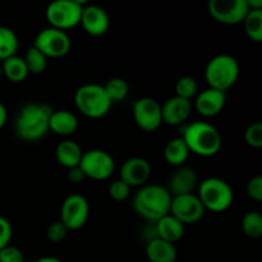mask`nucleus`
I'll return each instance as SVG.
<instances>
[{
    "mask_svg": "<svg viewBox=\"0 0 262 262\" xmlns=\"http://www.w3.org/2000/svg\"><path fill=\"white\" fill-rule=\"evenodd\" d=\"M181 138L189 152L202 158L215 156L222 148V136L219 130L204 120L188 123L182 127Z\"/></svg>",
    "mask_w": 262,
    "mask_h": 262,
    "instance_id": "nucleus-3",
    "label": "nucleus"
},
{
    "mask_svg": "<svg viewBox=\"0 0 262 262\" xmlns=\"http://www.w3.org/2000/svg\"><path fill=\"white\" fill-rule=\"evenodd\" d=\"M199 94V84L193 77L184 76L176 83V96L191 101Z\"/></svg>",
    "mask_w": 262,
    "mask_h": 262,
    "instance_id": "nucleus-30",
    "label": "nucleus"
},
{
    "mask_svg": "<svg viewBox=\"0 0 262 262\" xmlns=\"http://www.w3.org/2000/svg\"><path fill=\"white\" fill-rule=\"evenodd\" d=\"M193 105L188 100L173 96L161 105L163 123L168 125H184L191 117Z\"/></svg>",
    "mask_w": 262,
    "mask_h": 262,
    "instance_id": "nucleus-17",
    "label": "nucleus"
},
{
    "mask_svg": "<svg viewBox=\"0 0 262 262\" xmlns=\"http://www.w3.org/2000/svg\"><path fill=\"white\" fill-rule=\"evenodd\" d=\"M3 74L14 83H20L28 77V69L26 67L25 59L20 56L13 55L10 58L5 59L2 64Z\"/></svg>",
    "mask_w": 262,
    "mask_h": 262,
    "instance_id": "nucleus-24",
    "label": "nucleus"
},
{
    "mask_svg": "<svg viewBox=\"0 0 262 262\" xmlns=\"http://www.w3.org/2000/svg\"><path fill=\"white\" fill-rule=\"evenodd\" d=\"M242 23L248 38L260 43L262 41V10H250Z\"/></svg>",
    "mask_w": 262,
    "mask_h": 262,
    "instance_id": "nucleus-26",
    "label": "nucleus"
},
{
    "mask_svg": "<svg viewBox=\"0 0 262 262\" xmlns=\"http://www.w3.org/2000/svg\"><path fill=\"white\" fill-rule=\"evenodd\" d=\"M35 262H63V261L59 260V258L56 257H53V256H45V257H40Z\"/></svg>",
    "mask_w": 262,
    "mask_h": 262,
    "instance_id": "nucleus-41",
    "label": "nucleus"
},
{
    "mask_svg": "<svg viewBox=\"0 0 262 262\" xmlns=\"http://www.w3.org/2000/svg\"><path fill=\"white\" fill-rule=\"evenodd\" d=\"M79 168L86 178L92 181H106L114 174L115 163L109 152L99 148H94L83 152Z\"/></svg>",
    "mask_w": 262,
    "mask_h": 262,
    "instance_id": "nucleus-8",
    "label": "nucleus"
},
{
    "mask_svg": "<svg viewBox=\"0 0 262 262\" xmlns=\"http://www.w3.org/2000/svg\"><path fill=\"white\" fill-rule=\"evenodd\" d=\"M86 2L78 0H55L46 8V19L50 27L60 31L71 30L81 22V15Z\"/></svg>",
    "mask_w": 262,
    "mask_h": 262,
    "instance_id": "nucleus-7",
    "label": "nucleus"
},
{
    "mask_svg": "<svg viewBox=\"0 0 262 262\" xmlns=\"http://www.w3.org/2000/svg\"><path fill=\"white\" fill-rule=\"evenodd\" d=\"M146 257L150 262H176L177 248L173 243L156 238L146 243Z\"/></svg>",
    "mask_w": 262,
    "mask_h": 262,
    "instance_id": "nucleus-22",
    "label": "nucleus"
},
{
    "mask_svg": "<svg viewBox=\"0 0 262 262\" xmlns=\"http://www.w3.org/2000/svg\"><path fill=\"white\" fill-rule=\"evenodd\" d=\"M79 25L86 33L99 37L105 35L110 28V17L104 8L95 4H86L83 7Z\"/></svg>",
    "mask_w": 262,
    "mask_h": 262,
    "instance_id": "nucleus-14",
    "label": "nucleus"
},
{
    "mask_svg": "<svg viewBox=\"0 0 262 262\" xmlns=\"http://www.w3.org/2000/svg\"><path fill=\"white\" fill-rule=\"evenodd\" d=\"M53 113L50 105L30 102L22 106L15 118V135L26 142L42 140L49 132V119Z\"/></svg>",
    "mask_w": 262,
    "mask_h": 262,
    "instance_id": "nucleus-1",
    "label": "nucleus"
},
{
    "mask_svg": "<svg viewBox=\"0 0 262 262\" xmlns=\"http://www.w3.org/2000/svg\"><path fill=\"white\" fill-rule=\"evenodd\" d=\"M19 48V40L13 30L5 26H0V60L15 55Z\"/></svg>",
    "mask_w": 262,
    "mask_h": 262,
    "instance_id": "nucleus-25",
    "label": "nucleus"
},
{
    "mask_svg": "<svg viewBox=\"0 0 262 262\" xmlns=\"http://www.w3.org/2000/svg\"><path fill=\"white\" fill-rule=\"evenodd\" d=\"M2 74H3V71H2V64H0V77H2Z\"/></svg>",
    "mask_w": 262,
    "mask_h": 262,
    "instance_id": "nucleus-42",
    "label": "nucleus"
},
{
    "mask_svg": "<svg viewBox=\"0 0 262 262\" xmlns=\"http://www.w3.org/2000/svg\"><path fill=\"white\" fill-rule=\"evenodd\" d=\"M151 177V165L143 158H130L123 163L120 168V178L125 184L132 187H142Z\"/></svg>",
    "mask_w": 262,
    "mask_h": 262,
    "instance_id": "nucleus-15",
    "label": "nucleus"
},
{
    "mask_svg": "<svg viewBox=\"0 0 262 262\" xmlns=\"http://www.w3.org/2000/svg\"><path fill=\"white\" fill-rule=\"evenodd\" d=\"M78 129V118L69 110H53L49 119V130L61 137H69Z\"/></svg>",
    "mask_w": 262,
    "mask_h": 262,
    "instance_id": "nucleus-19",
    "label": "nucleus"
},
{
    "mask_svg": "<svg viewBox=\"0 0 262 262\" xmlns=\"http://www.w3.org/2000/svg\"><path fill=\"white\" fill-rule=\"evenodd\" d=\"M247 194L253 201H262V177L256 176L247 183Z\"/></svg>",
    "mask_w": 262,
    "mask_h": 262,
    "instance_id": "nucleus-36",
    "label": "nucleus"
},
{
    "mask_svg": "<svg viewBox=\"0 0 262 262\" xmlns=\"http://www.w3.org/2000/svg\"><path fill=\"white\" fill-rule=\"evenodd\" d=\"M130 194V187L125 184L122 179L114 181L109 186V196L112 197L114 201L123 202L129 197Z\"/></svg>",
    "mask_w": 262,
    "mask_h": 262,
    "instance_id": "nucleus-32",
    "label": "nucleus"
},
{
    "mask_svg": "<svg viewBox=\"0 0 262 262\" xmlns=\"http://www.w3.org/2000/svg\"><path fill=\"white\" fill-rule=\"evenodd\" d=\"M104 90L106 92L109 100L113 102H119L127 97L128 91H129V86H128L127 81L120 77H114L110 78L106 83L104 84Z\"/></svg>",
    "mask_w": 262,
    "mask_h": 262,
    "instance_id": "nucleus-27",
    "label": "nucleus"
},
{
    "mask_svg": "<svg viewBox=\"0 0 262 262\" xmlns=\"http://www.w3.org/2000/svg\"><path fill=\"white\" fill-rule=\"evenodd\" d=\"M197 186V173L189 166H179L168 181V189L171 197L193 193Z\"/></svg>",
    "mask_w": 262,
    "mask_h": 262,
    "instance_id": "nucleus-18",
    "label": "nucleus"
},
{
    "mask_svg": "<svg viewBox=\"0 0 262 262\" xmlns=\"http://www.w3.org/2000/svg\"><path fill=\"white\" fill-rule=\"evenodd\" d=\"M68 232L69 230L67 229L66 225H64L60 220H58V222L51 223L48 227V229H46V238H48L50 242L59 243L63 239H66Z\"/></svg>",
    "mask_w": 262,
    "mask_h": 262,
    "instance_id": "nucleus-33",
    "label": "nucleus"
},
{
    "mask_svg": "<svg viewBox=\"0 0 262 262\" xmlns=\"http://www.w3.org/2000/svg\"><path fill=\"white\" fill-rule=\"evenodd\" d=\"M242 230L251 239H258L262 235V215L258 211H248L242 219Z\"/></svg>",
    "mask_w": 262,
    "mask_h": 262,
    "instance_id": "nucleus-29",
    "label": "nucleus"
},
{
    "mask_svg": "<svg viewBox=\"0 0 262 262\" xmlns=\"http://www.w3.org/2000/svg\"><path fill=\"white\" fill-rule=\"evenodd\" d=\"M199 199L205 210L224 212L233 205L234 193L229 184L220 178H206L199 187Z\"/></svg>",
    "mask_w": 262,
    "mask_h": 262,
    "instance_id": "nucleus-6",
    "label": "nucleus"
},
{
    "mask_svg": "<svg viewBox=\"0 0 262 262\" xmlns=\"http://www.w3.org/2000/svg\"><path fill=\"white\" fill-rule=\"evenodd\" d=\"M245 141L252 148L262 147V123L257 122L248 125L245 132Z\"/></svg>",
    "mask_w": 262,
    "mask_h": 262,
    "instance_id": "nucleus-31",
    "label": "nucleus"
},
{
    "mask_svg": "<svg viewBox=\"0 0 262 262\" xmlns=\"http://www.w3.org/2000/svg\"><path fill=\"white\" fill-rule=\"evenodd\" d=\"M142 235L147 243L151 242V241L156 239V238H158V233H156L155 223H148L147 227L142 230Z\"/></svg>",
    "mask_w": 262,
    "mask_h": 262,
    "instance_id": "nucleus-38",
    "label": "nucleus"
},
{
    "mask_svg": "<svg viewBox=\"0 0 262 262\" xmlns=\"http://www.w3.org/2000/svg\"><path fill=\"white\" fill-rule=\"evenodd\" d=\"M0 262H25V256L19 248L9 245L0 251Z\"/></svg>",
    "mask_w": 262,
    "mask_h": 262,
    "instance_id": "nucleus-34",
    "label": "nucleus"
},
{
    "mask_svg": "<svg viewBox=\"0 0 262 262\" xmlns=\"http://www.w3.org/2000/svg\"><path fill=\"white\" fill-rule=\"evenodd\" d=\"M133 119L145 132H155L163 124L161 105L152 97H141L132 105Z\"/></svg>",
    "mask_w": 262,
    "mask_h": 262,
    "instance_id": "nucleus-12",
    "label": "nucleus"
},
{
    "mask_svg": "<svg viewBox=\"0 0 262 262\" xmlns=\"http://www.w3.org/2000/svg\"><path fill=\"white\" fill-rule=\"evenodd\" d=\"M7 118H8V110L5 107L4 104L0 102V129L4 127V124L7 123Z\"/></svg>",
    "mask_w": 262,
    "mask_h": 262,
    "instance_id": "nucleus-39",
    "label": "nucleus"
},
{
    "mask_svg": "<svg viewBox=\"0 0 262 262\" xmlns=\"http://www.w3.org/2000/svg\"><path fill=\"white\" fill-rule=\"evenodd\" d=\"M205 211L206 210L200 201L199 196L189 193L173 197L169 214L173 215L182 224L186 225L200 222L204 217Z\"/></svg>",
    "mask_w": 262,
    "mask_h": 262,
    "instance_id": "nucleus-13",
    "label": "nucleus"
},
{
    "mask_svg": "<svg viewBox=\"0 0 262 262\" xmlns=\"http://www.w3.org/2000/svg\"><path fill=\"white\" fill-rule=\"evenodd\" d=\"M158 238L169 243H177L184 235V225L173 215L168 214L155 223Z\"/></svg>",
    "mask_w": 262,
    "mask_h": 262,
    "instance_id": "nucleus-20",
    "label": "nucleus"
},
{
    "mask_svg": "<svg viewBox=\"0 0 262 262\" xmlns=\"http://www.w3.org/2000/svg\"><path fill=\"white\" fill-rule=\"evenodd\" d=\"M225 102H227L225 92L209 87L196 95V100L192 105L200 115L205 118H212L222 113L225 106Z\"/></svg>",
    "mask_w": 262,
    "mask_h": 262,
    "instance_id": "nucleus-16",
    "label": "nucleus"
},
{
    "mask_svg": "<svg viewBox=\"0 0 262 262\" xmlns=\"http://www.w3.org/2000/svg\"><path fill=\"white\" fill-rule=\"evenodd\" d=\"M90 217V204L79 193L69 194L60 209V222L68 230H78L84 227Z\"/></svg>",
    "mask_w": 262,
    "mask_h": 262,
    "instance_id": "nucleus-10",
    "label": "nucleus"
},
{
    "mask_svg": "<svg viewBox=\"0 0 262 262\" xmlns=\"http://www.w3.org/2000/svg\"><path fill=\"white\" fill-rule=\"evenodd\" d=\"M83 151L81 146L73 140H64L56 146L55 158L61 166L67 169L74 168L79 165Z\"/></svg>",
    "mask_w": 262,
    "mask_h": 262,
    "instance_id": "nucleus-21",
    "label": "nucleus"
},
{
    "mask_svg": "<svg viewBox=\"0 0 262 262\" xmlns=\"http://www.w3.org/2000/svg\"><path fill=\"white\" fill-rule=\"evenodd\" d=\"M74 105L84 117L100 119L110 112L113 104L101 84L87 83L77 89Z\"/></svg>",
    "mask_w": 262,
    "mask_h": 262,
    "instance_id": "nucleus-5",
    "label": "nucleus"
},
{
    "mask_svg": "<svg viewBox=\"0 0 262 262\" xmlns=\"http://www.w3.org/2000/svg\"><path fill=\"white\" fill-rule=\"evenodd\" d=\"M250 10H262V0H246Z\"/></svg>",
    "mask_w": 262,
    "mask_h": 262,
    "instance_id": "nucleus-40",
    "label": "nucleus"
},
{
    "mask_svg": "<svg viewBox=\"0 0 262 262\" xmlns=\"http://www.w3.org/2000/svg\"><path fill=\"white\" fill-rule=\"evenodd\" d=\"M12 235H13V229L9 220H8L7 217L0 215V251H2L3 248L7 247V246L10 245Z\"/></svg>",
    "mask_w": 262,
    "mask_h": 262,
    "instance_id": "nucleus-35",
    "label": "nucleus"
},
{
    "mask_svg": "<svg viewBox=\"0 0 262 262\" xmlns=\"http://www.w3.org/2000/svg\"><path fill=\"white\" fill-rule=\"evenodd\" d=\"M33 46L38 49L48 59H56L63 58L71 51L72 41L66 31L46 27L36 36Z\"/></svg>",
    "mask_w": 262,
    "mask_h": 262,
    "instance_id": "nucleus-9",
    "label": "nucleus"
},
{
    "mask_svg": "<svg viewBox=\"0 0 262 262\" xmlns=\"http://www.w3.org/2000/svg\"><path fill=\"white\" fill-rule=\"evenodd\" d=\"M239 77V64L229 54H219L209 60L205 68V79L210 89L225 92L235 84Z\"/></svg>",
    "mask_w": 262,
    "mask_h": 262,
    "instance_id": "nucleus-4",
    "label": "nucleus"
},
{
    "mask_svg": "<svg viewBox=\"0 0 262 262\" xmlns=\"http://www.w3.org/2000/svg\"><path fill=\"white\" fill-rule=\"evenodd\" d=\"M171 194L166 187L159 184H145L140 187L133 197L135 211L147 220L148 223H156L159 219L169 214L171 205Z\"/></svg>",
    "mask_w": 262,
    "mask_h": 262,
    "instance_id": "nucleus-2",
    "label": "nucleus"
},
{
    "mask_svg": "<svg viewBox=\"0 0 262 262\" xmlns=\"http://www.w3.org/2000/svg\"><path fill=\"white\" fill-rule=\"evenodd\" d=\"M23 59L30 74H41L48 68V58L35 46L28 49Z\"/></svg>",
    "mask_w": 262,
    "mask_h": 262,
    "instance_id": "nucleus-28",
    "label": "nucleus"
},
{
    "mask_svg": "<svg viewBox=\"0 0 262 262\" xmlns=\"http://www.w3.org/2000/svg\"><path fill=\"white\" fill-rule=\"evenodd\" d=\"M86 178L83 174V171L81 170V168L78 166H74V168L68 169V174H67V179H68L71 183L78 184L81 182H83V179Z\"/></svg>",
    "mask_w": 262,
    "mask_h": 262,
    "instance_id": "nucleus-37",
    "label": "nucleus"
},
{
    "mask_svg": "<svg viewBox=\"0 0 262 262\" xmlns=\"http://www.w3.org/2000/svg\"><path fill=\"white\" fill-rule=\"evenodd\" d=\"M207 9L216 22L227 26L239 25L250 12L246 0H210Z\"/></svg>",
    "mask_w": 262,
    "mask_h": 262,
    "instance_id": "nucleus-11",
    "label": "nucleus"
},
{
    "mask_svg": "<svg viewBox=\"0 0 262 262\" xmlns=\"http://www.w3.org/2000/svg\"><path fill=\"white\" fill-rule=\"evenodd\" d=\"M189 150L181 137L169 141L164 148V159L171 166H183L189 158Z\"/></svg>",
    "mask_w": 262,
    "mask_h": 262,
    "instance_id": "nucleus-23",
    "label": "nucleus"
}]
</instances>
